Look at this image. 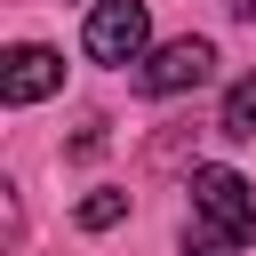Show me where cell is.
<instances>
[{"label": "cell", "instance_id": "cell-1", "mask_svg": "<svg viewBox=\"0 0 256 256\" xmlns=\"http://www.w3.org/2000/svg\"><path fill=\"white\" fill-rule=\"evenodd\" d=\"M192 216H184V256H240L256 232V192L232 168H192Z\"/></svg>", "mask_w": 256, "mask_h": 256}, {"label": "cell", "instance_id": "cell-2", "mask_svg": "<svg viewBox=\"0 0 256 256\" xmlns=\"http://www.w3.org/2000/svg\"><path fill=\"white\" fill-rule=\"evenodd\" d=\"M144 40H152L144 0H96V8H88V24H80V48H88L96 64H136V56H144Z\"/></svg>", "mask_w": 256, "mask_h": 256}, {"label": "cell", "instance_id": "cell-3", "mask_svg": "<svg viewBox=\"0 0 256 256\" xmlns=\"http://www.w3.org/2000/svg\"><path fill=\"white\" fill-rule=\"evenodd\" d=\"M208 72H216V48L184 32V40H168V48H160V56L136 72V88H144V96H176V88H200Z\"/></svg>", "mask_w": 256, "mask_h": 256}, {"label": "cell", "instance_id": "cell-4", "mask_svg": "<svg viewBox=\"0 0 256 256\" xmlns=\"http://www.w3.org/2000/svg\"><path fill=\"white\" fill-rule=\"evenodd\" d=\"M56 88H64V56L56 48H8V64H0V96L8 104H40Z\"/></svg>", "mask_w": 256, "mask_h": 256}, {"label": "cell", "instance_id": "cell-5", "mask_svg": "<svg viewBox=\"0 0 256 256\" xmlns=\"http://www.w3.org/2000/svg\"><path fill=\"white\" fill-rule=\"evenodd\" d=\"M216 136H232V144L256 136V72L232 80V96H224V112H216Z\"/></svg>", "mask_w": 256, "mask_h": 256}, {"label": "cell", "instance_id": "cell-6", "mask_svg": "<svg viewBox=\"0 0 256 256\" xmlns=\"http://www.w3.org/2000/svg\"><path fill=\"white\" fill-rule=\"evenodd\" d=\"M120 216H128V192H88L80 200V232H112Z\"/></svg>", "mask_w": 256, "mask_h": 256}, {"label": "cell", "instance_id": "cell-7", "mask_svg": "<svg viewBox=\"0 0 256 256\" xmlns=\"http://www.w3.org/2000/svg\"><path fill=\"white\" fill-rule=\"evenodd\" d=\"M96 152H104V120H88V128L72 136V160H96Z\"/></svg>", "mask_w": 256, "mask_h": 256}, {"label": "cell", "instance_id": "cell-8", "mask_svg": "<svg viewBox=\"0 0 256 256\" xmlns=\"http://www.w3.org/2000/svg\"><path fill=\"white\" fill-rule=\"evenodd\" d=\"M232 16H240V24H256V0H232Z\"/></svg>", "mask_w": 256, "mask_h": 256}]
</instances>
